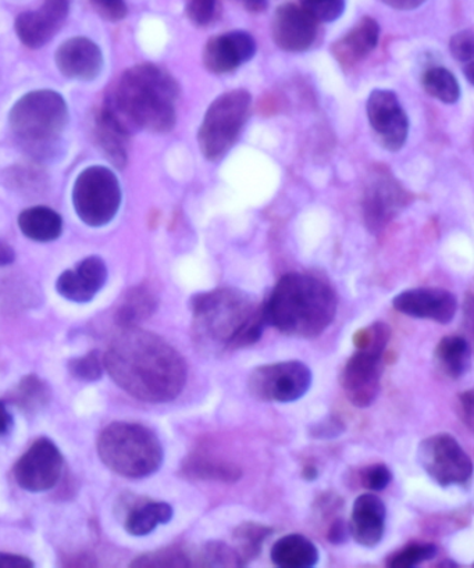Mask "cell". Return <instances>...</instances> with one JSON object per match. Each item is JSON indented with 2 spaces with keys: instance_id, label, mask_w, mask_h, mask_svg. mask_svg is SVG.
Returning a JSON list of instances; mask_svg holds the SVG:
<instances>
[{
  "instance_id": "1",
  "label": "cell",
  "mask_w": 474,
  "mask_h": 568,
  "mask_svg": "<svg viewBox=\"0 0 474 568\" xmlns=\"http://www.w3.org/2000/svg\"><path fill=\"white\" fill-rule=\"evenodd\" d=\"M104 368L124 393L148 404L178 399L189 368L169 342L138 327L121 328L103 356Z\"/></svg>"
},
{
  "instance_id": "2",
  "label": "cell",
  "mask_w": 474,
  "mask_h": 568,
  "mask_svg": "<svg viewBox=\"0 0 474 568\" xmlns=\"http://www.w3.org/2000/svg\"><path fill=\"white\" fill-rule=\"evenodd\" d=\"M192 338L209 355H224L261 341L269 327L263 303L236 288H216L191 297Z\"/></svg>"
},
{
  "instance_id": "3",
  "label": "cell",
  "mask_w": 474,
  "mask_h": 568,
  "mask_svg": "<svg viewBox=\"0 0 474 568\" xmlns=\"http://www.w3.org/2000/svg\"><path fill=\"white\" fill-rule=\"evenodd\" d=\"M179 82L152 63L127 69L114 82L102 106L132 134L148 131L168 134L178 123Z\"/></svg>"
},
{
  "instance_id": "4",
  "label": "cell",
  "mask_w": 474,
  "mask_h": 568,
  "mask_svg": "<svg viewBox=\"0 0 474 568\" xmlns=\"http://www.w3.org/2000/svg\"><path fill=\"white\" fill-rule=\"evenodd\" d=\"M263 311L268 325L281 334L313 339L333 324L339 297L327 281L312 274L290 273L275 284Z\"/></svg>"
},
{
  "instance_id": "5",
  "label": "cell",
  "mask_w": 474,
  "mask_h": 568,
  "mask_svg": "<svg viewBox=\"0 0 474 568\" xmlns=\"http://www.w3.org/2000/svg\"><path fill=\"white\" fill-rule=\"evenodd\" d=\"M10 129L32 156L47 158L69 123V108L57 91L38 90L16 102L9 114Z\"/></svg>"
},
{
  "instance_id": "6",
  "label": "cell",
  "mask_w": 474,
  "mask_h": 568,
  "mask_svg": "<svg viewBox=\"0 0 474 568\" xmlns=\"http://www.w3.org/2000/svg\"><path fill=\"white\" fill-rule=\"evenodd\" d=\"M98 454L110 470L127 478L152 476L164 459L157 434L137 423L110 424L99 435Z\"/></svg>"
},
{
  "instance_id": "7",
  "label": "cell",
  "mask_w": 474,
  "mask_h": 568,
  "mask_svg": "<svg viewBox=\"0 0 474 568\" xmlns=\"http://www.w3.org/2000/svg\"><path fill=\"white\" fill-rule=\"evenodd\" d=\"M391 339L387 323L376 322L355 334L356 352L345 363L341 374L346 399L357 409H366L382 390L384 357Z\"/></svg>"
},
{
  "instance_id": "8",
  "label": "cell",
  "mask_w": 474,
  "mask_h": 568,
  "mask_svg": "<svg viewBox=\"0 0 474 568\" xmlns=\"http://www.w3.org/2000/svg\"><path fill=\"white\" fill-rule=\"evenodd\" d=\"M252 97L246 90L224 92L206 110L198 143L203 158L220 162L240 140L251 118Z\"/></svg>"
},
{
  "instance_id": "9",
  "label": "cell",
  "mask_w": 474,
  "mask_h": 568,
  "mask_svg": "<svg viewBox=\"0 0 474 568\" xmlns=\"http://www.w3.org/2000/svg\"><path fill=\"white\" fill-rule=\"evenodd\" d=\"M77 216L90 227H104L118 214L121 187L112 170L92 165L77 176L73 187Z\"/></svg>"
},
{
  "instance_id": "10",
  "label": "cell",
  "mask_w": 474,
  "mask_h": 568,
  "mask_svg": "<svg viewBox=\"0 0 474 568\" xmlns=\"http://www.w3.org/2000/svg\"><path fill=\"white\" fill-rule=\"evenodd\" d=\"M313 383L312 369L300 361L263 364L248 378L251 396L264 404H294L303 398Z\"/></svg>"
},
{
  "instance_id": "11",
  "label": "cell",
  "mask_w": 474,
  "mask_h": 568,
  "mask_svg": "<svg viewBox=\"0 0 474 568\" xmlns=\"http://www.w3.org/2000/svg\"><path fill=\"white\" fill-rule=\"evenodd\" d=\"M418 465L440 487H466L472 481L473 462L460 440L448 433L424 438L417 448Z\"/></svg>"
},
{
  "instance_id": "12",
  "label": "cell",
  "mask_w": 474,
  "mask_h": 568,
  "mask_svg": "<svg viewBox=\"0 0 474 568\" xmlns=\"http://www.w3.org/2000/svg\"><path fill=\"white\" fill-rule=\"evenodd\" d=\"M411 195L387 169L372 170L362 195L363 222L379 234L410 205Z\"/></svg>"
},
{
  "instance_id": "13",
  "label": "cell",
  "mask_w": 474,
  "mask_h": 568,
  "mask_svg": "<svg viewBox=\"0 0 474 568\" xmlns=\"http://www.w3.org/2000/svg\"><path fill=\"white\" fill-rule=\"evenodd\" d=\"M63 455L51 439L36 440L14 466V478L29 493H46L58 484Z\"/></svg>"
},
{
  "instance_id": "14",
  "label": "cell",
  "mask_w": 474,
  "mask_h": 568,
  "mask_svg": "<svg viewBox=\"0 0 474 568\" xmlns=\"http://www.w3.org/2000/svg\"><path fill=\"white\" fill-rule=\"evenodd\" d=\"M366 110L380 145L390 152L401 151L410 135V119L395 92L374 90L367 99Z\"/></svg>"
},
{
  "instance_id": "15",
  "label": "cell",
  "mask_w": 474,
  "mask_h": 568,
  "mask_svg": "<svg viewBox=\"0 0 474 568\" xmlns=\"http://www.w3.org/2000/svg\"><path fill=\"white\" fill-rule=\"evenodd\" d=\"M272 37L281 51L306 52L319 38V21L312 18L301 4H280L272 20Z\"/></svg>"
},
{
  "instance_id": "16",
  "label": "cell",
  "mask_w": 474,
  "mask_h": 568,
  "mask_svg": "<svg viewBox=\"0 0 474 568\" xmlns=\"http://www.w3.org/2000/svg\"><path fill=\"white\" fill-rule=\"evenodd\" d=\"M256 41L250 32L231 31L211 38L203 48V65L212 74L234 73L256 54Z\"/></svg>"
},
{
  "instance_id": "17",
  "label": "cell",
  "mask_w": 474,
  "mask_h": 568,
  "mask_svg": "<svg viewBox=\"0 0 474 568\" xmlns=\"http://www.w3.org/2000/svg\"><path fill=\"white\" fill-rule=\"evenodd\" d=\"M393 306L404 316L445 325L456 316L457 300L452 292L443 288H412L396 295Z\"/></svg>"
},
{
  "instance_id": "18",
  "label": "cell",
  "mask_w": 474,
  "mask_h": 568,
  "mask_svg": "<svg viewBox=\"0 0 474 568\" xmlns=\"http://www.w3.org/2000/svg\"><path fill=\"white\" fill-rule=\"evenodd\" d=\"M69 0H46L37 12L21 13L14 30L23 45L30 49L46 47L69 18Z\"/></svg>"
},
{
  "instance_id": "19",
  "label": "cell",
  "mask_w": 474,
  "mask_h": 568,
  "mask_svg": "<svg viewBox=\"0 0 474 568\" xmlns=\"http://www.w3.org/2000/svg\"><path fill=\"white\" fill-rule=\"evenodd\" d=\"M60 73L70 80H95L103 69V54L95 42L84 37L71 38L54 53Z\"/></svg>"
},
{
  "instance_id": "20",
  "label": "cell",
  "mask_w": 474,
  "mask_h": 568,
  "mask_svg": "<svg viewBox=\"0 0 474 568\" xmlns=\"http://www.w3.org/2000/svg\"><path fill=\"white\" fill-rule=\"evenodd\" d=\"M108 281V267L101 257L91 256L77 264L74 270L60 274L57 290L64 300L87 303L93 300Z\"/></svg>"
},
{
  "instance_id": "21",
  "label": "cell",
  "mask_w": 474,
  "mask_h": 568,
  "mask_svg": "<svg viewBox=\"0 0 474 568\" xmlns=\"http://www.w3.org/2000/svg\"><path fill=\"white\" fill-rule=\"evenodd\" d=\"M387 523V507L374 493L363 494L355 500L349 531L363 548H376L382 542Z\"/></svg>"
},
{
  "instance_id": "22",
  "label": "cell",
  "mask_w": 474,
  "mask_h": 568,
  "mask_svg": "<svg viewBox=\"0 0 474 568\" xmlns=\"http://www.w3.org/2000/svg\"><path fill=\"white\" fill-rule=\"evenodd\" d=\"M380 38V26L376 20L369 18L357 21L354 29H351L332 47V54L341 68L351 69L362 60H365L376 49Z\"/></svg>"
},
{
  "instance_id": "23",
  "label": "cell",
  "mask_w": 474,
  "mask_h": 568,
  "mask_svg": "<svg viewBox=\"0 0 474 568\" xmlns=\"http://www.w3.org/2000/svg\"><path fill=\"white\" fill-rule=\"evenodd\" d=\"M93 134L99 149L110 163L119 170L129 163L130 132L113 118L103 106L95 114Z\"/></svg>"
},
{
  "instance_id": "24",
  "label": "cell",
  "mask_w": 474,
  "mask_h": 568,
  "mask_svg": "<svg viewBox=\"0 0 474 568\" xmlns=\"http://www.w3.org/2000/svg\"><path fill=\"white\" fill-rule=\"evenodd\" d=\"M270 559L281 568H312L321 560V551L305 535L290 534L275 540Z\"/></svg>"
},
{
  "instance_id": "25",
  "label": "cell",
  "mask_w": 474,
  "mask_h": 568,
  "mask_svg": "<svg viewBox=\"0 0 474 568\" xmlns=\"http://www.w3.org/2000/svg\"><path fill=\"white\" fill-rule=\"evenodd\" d=\"M185 477L198 481L234 484L242 478V470L234 463L216 459L211 455L194 452L181 467Z\"/></svg>"
},
{
  "instance_id": "26",
  "label": "cell",
  "mask_w": 474,
  "mask_h": 568,
  "mask_svg": "<svg viewBox=\"0 0 474 568\" xmlns=\"http://www.w3.org/2000/svg\"><path fill=\"white\" fill-rule=\"evenodd\" d=\"M472 345L465 336H444L435 346L434 362L441 373L451 379H460L472 367Z\"/></svg>"
},
{
  "instance_id": "27",
  "label": "cell",
  "mask_w": 474,
  "mask_h": 568,
  "mask_svg": "<svg viewBox=\"0 0 474 568\" xmlns=\"http://www.w3.org/2000/svg\"><path fill=\"white\" fill-rule=\"evenodd\" d=\"M157 294L147 285H138L125 292L119 303L114 320L121 328L138 327L158 311Z\"/></svg>"
},
{
  "instance_id": "28",
  "label": "cell",
  "mask_w": 474,
  "mask_h": 568,
  "mask_svg": "<svg viewBox=\"0 0 474 568\" xmlns=\"http://www.w3.org/2000/svg\"><path fill=\"white\" fill-rule=\"evenodd\" d=\"M19 227L27 239L36 242L57 241L63 231L60 214L46 206H36L21 212Z\"/></svg>"
},
{
  "instance_id": "29",
  "label": "cell",
  "mask_w": 474,
  "mask_h": 568,
  "mask_svg": "<svg viewBox=\"0 0 474 568\" xmlns=\"http://www.w3.org/2000/svg\"><path fill=\"white\" fill-rule=\"evenodd\" d=\"M174 516L173 507L164 501H148L129 513L125 518V531L132 537H145L159 526L172 521Z\"/></svg>"
},
{
  "instance_id": "30",
  "label": "cell",
  "mask_w": 474,
  "mask_h": 568,
  "mask_svg": "<svg viewBox=\"0 0 474 568\" xmlns=\"http://www.w3.org/2000/svg\"><path fill=\"white\" fill-rule=\"evenodd\" d=\"M273 528L256 521H245L234 529V549L239 554L242 565L248 566L261 555L263 544L266 542Z\"/></svg>"
},
{
  "instance_id": "31",
  "label": "cell",
  "mask_w": 474,
  "mask_h": 568,
  "mask_svg": "<svg viewBox=\"0 0 474 568\" xmlns=\"http://www.w3.org/2000/svg\"><path fill=\"white\" fill-rule=\"evenodd\" d=\"M51 400V389L38 375H27L10 394V402L27 415H36Z\"/></svg>"
},
{
  "instance_id": "32",
  "label": "cell",
  "mask_w": 474,
  "mask_h": 568,
  "mask_svg": "<svg viewBox=\"0 0 474 568\" xmlns=\"http://www.w3.org/2000/svg\"><path fill=\"white\" fill-rule=\"evenodd\" d=\"M422 84L424 91L440 102L454 104L460 101V82L448 69L440 68V65L427 69L422 77Z\"/></svg>"
},
{
  "instance_id": "33",
  "label": "cell",
  "mask_w": 474,
  "mask_h": 568,
  "mask_svg": "<svg viewBox=\"0 0 474 568\" xmlns=\"http://www.w3.org/2000/svg\"><path fill=\"white\" fill-rule=\"evenodd\" d=\"M437 555V546L430 542H411L395 551L387 560L391 568H413Z\"/></svg>"
},
{
  "instance_id": "34",
  "label": "cell",
  "mask_w": 474,
  "mask_h": 568,
  "mask_svg": "<svg viewBox=\"0 0 474 568\" xmlns=\"http://www.w3.org/2000/svg\"><path fill=\"white\" fill-rule=\"evenodd\" d=\"M195 562L203 567H244L234 546L219 540L203 546Z\"/></svg>"
},
{
  "instance_id": "35",
  "label": "cell",
  "mask_w": 474,
  "mask_h": 568,
  "mask_svg": "<svg viewBox=\"0 0 474 568\" xmlns=\"http://www.w3.org/2000/svg\"><path fill=\"white\" fill-rule=\"evenodd\" d=\"M132 567H190L194 566L191 556L184 549L172 546V548L152 551L138 557L131 562Z\"/></svg>"
},
{
  "instance_id": "36",
  "label": "cell",
  "mask_w": 474,
  "mask_h": 568,
  "mask_svg": "<svg viewBox=\"0 0 474 568\" xmlns=\"http://www.w3.org/2000/svg\"><path fill=\"white\" fill-rule=\"evenodd\" d=\"M103 369V356L99 351H92L87 353L85 356L75 357L69 362V372L79 382H99L102 378Z\"/></svg>"
},
{
  "instance_id": "37",
  "label": "cell",
  "mask_w": 474,
  "mask_h": 568,
  "mask_svg": "<svg viewBox=\"0 0 474 568\" xmlns=\"http://www.w3.org/2000/svg\"><path fill=\"white\" fill-rule=\"evenodd\" d=\"M301 7L306 10L319 23H333L343 16L345 0H300Z\"/></svg>"
},
{
  "instance_id": "38",
  "label": "cell",
  "mask_w": 474,
  "mask_h": 568,
  "mask_svg": "<svg viewBox=\"0 0 474 568\" xmlns=\"http://www.w3.org/2000/svg\"><path fill=\"white\" fill-rule=\"evenodd\" d=\"M393 471L384 463L367 466L361 471V484L371 493H382L393 481Z\"/></svg>"
},
{
  "instance_id": "39",
  "label": "cell",
  "mask_w": 474,
  "mask_h": 568,
  "mask_svg": "<svg viewBox=\"0 0 474 568\" xmlns=\"http://www.w3.org/2000/svg\"><path fill=\"white\" fill-rule=\"evenodd\" d=\"M450 51L457 62L472 65L474 59V34L472 30H463L457 32L450 41Z\"/></svg>"
},
{
  "instance_id": "40",
  "label": "cell",
  "mask_w": 474,
  "mask_h": 568,
  "mask_svg": "<svg viewBox=\"0 0 474 568\" xmlns=\"http://www.w3.org/2000/svg\"><path fill=\"white\" fill-rule=\"evenodd\" d=\"M216 9V0H190L186 16L195 26L205 27L212 23Z\"/></svg>"
},
{
  "instance_id": "41",
  "label": "cell",
  "mask_w": 474,
  "mask_h": 568,
  "mask_svg": "<svg viewBox=\"0 0 474 568\" xmlns=\"http://www.w3.org/2000/svg\"><path fill=\"white\" fill-rule=\"evenodd\" d=\"M90 3L93 10L110 23L124 20L129 13L125 0H90Z\"/></svg>"
},
{
  "instance_id": "42",
  "label": "cell",
  "mask_w": 474,
  "mask_h": 568,
  "mask_svg": "<svg viewBox=\"0 0 474 568\" xmlns=\"http://www.w3.org/2000/svg\"><path fill=\"white\" fill-rule=\"evenodd\" d=\"M345 432V424L337 416L324 417L309 429L314 439H334L341 437Z\"/></svg>"
},
{
  "instance_id": "43",
  "label": "cell",
  "mask_w": 474,
  "mask_h": 568,
  "mask_svg": "<svg viewBox=\"0 0 474 568\" xmlns=\"http://www.w3.org/2000/svg\"><path fill=\"white\" fill-rule=\"evenodd\" d=\"M473 404H474V394L472 389L465 390L457 395V415H460L461 420L465 424L468 432H473Z\"/></svg>"
},
{
  "instance_id": "44",
  "label": "cell",
  "mask_w": 474,
  "mask_h": 568,
  "mask_svg": "<svg viewBox=\"0 0 474 568\" xmlns=\"http://www.w3.org/2000/svg\"><path fill=\"white\" fill-rule=\"evenodd\" d=\"M350 537L349 526L344 523L343 518H334L330 523L327 529V539L334 545H341L346 542Z\"/></svg>"
},
{
  "instance_id": "45",
  "label": "cell",
  "mask_w": 474,
  "mask_h": 568,
  "mask_svg": "<svg viewBox=\"0 0 474 568\" xmlns=\"http://www.w3.org/2000/svg\"><path fill=\"white\" fill-rule=\"evenodd\" d=\"M34 566V561L30 560L29 557L0 554V568H31Z\"/></svg>"
},
{
  "instance_id": "46",
  "label": "cell",
  "mask_w": 474,
  "mask_h": 568,
  "mask_svg": "<svg viewBox=\"0 0 474 568\" xmlns=\"http://www.w3.org/2000/svg\"><path fill=\"white\" fill-rule=\"evenodd\" d=\"M383 3L387 4V7L393 8L395 10H415L421 8L426 0H382Z\"/></svg>"
},
{
  "instance_id": "47",
  "label": "cell",
  "mask_w": 474,
  "mask_h": 568,
  "mask_svg": "<svg viewBox=\"0 0 474 568\" xmlns=\"http://www.w3.org/2000/svg\"><path fill=\"white\" fill-rule=\"evenodd\" d=\"M13 426V417L8 410L7 404L0 400V437H4Z\"/></svg>"
},
{
  "instance_id": "48",
  "label": "cell",
  "mask_w": 474,
  "mask_h": 568,
  "mask_svg": "<svg viewBox=\"0 0 474 568\" xmlns=\"http://www.w3.org/2000/svg\"><path fill=\"white\" fill-rule=\"evenodd\" d=\"M16 261V252L7 242L0 241V267L10 266Z\"/></svg>"
},
{
  "instance_id": "49",
  "label": "cell",
  "mask_w": 474,
  "mask_h": 568,
  "mask_svg": "<svg viewBox=\"0 0 474 568\" xmlns=\"http://www.w3.org/2000/svg\"><path fill=\"white\" fill-rule=\"evenodd\" d=\"M248 12L261 13L269 7V0H239Z\"/></svg>"
},
{
  "instance_id": "50",
  "label": "cell",
  "mask_w": 474,
  "mask_h": 568,
  "mask_svg": "<svg viewBox=\"0 0 474 568\" xmlns=\"http://www.w3.org/2000/svg\"><path fill=\"white\" fill-rule=\"evenodd\" d=\"M303 477H305V479H314L317 477V471H316V468L314 467H305V471H303Z\"/></svg>"
}]
</instances>
